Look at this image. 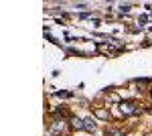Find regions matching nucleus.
<instances>
[{
	"instance_id": "obj_1",
	"label": "nucleus",
	"mask_w": 152,
	"mask_h": 136,
	"mask_svg": "<svg viewBox=\"0 0 152 136\" xmlns=\"http://www.w3.org/2000/svg\"><path fill=\"white\" fill-rule=\"evenodd\" d=\"M122 110H124V114H136V112H138V108H136V104H126V102H124V104H122Z\"/></svg>"
},
{
	"instance_id": "obj_2",
	"label": "nucleus",
	"mask_w": 152,
	"mask_h": 136,
	"mask_svg": "<svg viewBox=\"0 0 152 136\" xmlns=\"http://www.w3.org/2000/svg\"><path fill=\"white\" fill-rule=\"evenodd\" d=\"M130 8H132L130 4H120V10L122 12H130Z\"/></svg>"
}]
</instances>
